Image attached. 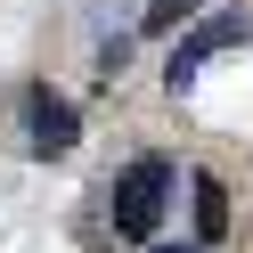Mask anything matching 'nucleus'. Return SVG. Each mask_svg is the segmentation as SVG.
Instances as JSON below:
<instances>
[{
  "mask_svg": "<svg viewBox=\"0 0 253 253\" xmlns=\"http://www.w3.org/2000/svg\"><path fill=\"white\" fill-rule=\"evenodd\" d=\"M171 196H180V164H171V155H131V164L106 180V220H115V237L155 245V229H164Z\"/></svg>",
  "mask_w": 253,
  "mask_h": 253,
  "instance_id": "nucleus-1",
  "label": "nucleus"
},
{
  "mask_svg": "<svg viewBox=\"0 0 253 253\" xmlns=\"http://www.w3.org/2000/svg\"><path fill=\"white\" fill-rule=\"evenodd\" d=\"M74 139H82L74 98L66 90H33V98H25V147L33 155H74Z\"/></svg>",
  "mask_w": 253,
  "mask_h": 253,
  "instance_id": "nucleus-2",
  "label": "nucleus"
},
{
  "mask_svg": "<svg viewBox=\"0 0 253 253\" xmlns=\"http://www.w3.org/2000/svg\"><path fill=\"white\" fill-rule=\"evenodd\" d=\"M196 245H220V237H229V188L212 180V171H196Z\"/></svg>",
  "mask_w": 253,
  "mask_h": 253,
  "instance_id": "nucleus-3",
  "label": "nucleus"
},
{
  "mask_svg": "<svg viewBox=\"0 0 253 253\" xmlns=\"http://www.w3.org/2000/svg\"><path fill=\"white\" fill-rule=\"evenodd\" d=\"M220 41H237V17H212V25H204V33H188L180 49H171V82H188V74H196L204 57L220 49Z\"/></svg>",
  "mask_w": 253,
  "mask_h": 253,
  "instance_id": "nucleus-4",
  "label": "nucleus"
},
{
  "mask_svg": "<svg viewBox=\"0 0 253 253\" xmlns=\"http://www.w3.org/2000/svg\"><path fill=\"white\" fill-rule=\"evenodd\" d=\"M196 8H204V0H155V8H147V33H171V25H188Z\"/></svg>",
  "mask_w": 253,
  "mask_h": 253,
  "instance_id": "nucleus-5",
  "label": "nucleus"
},
{
  "mask_svg": "<svg viewBox=\"0 0 253 253\" xmlns=\"http://www.w3.org/2000/svg\"><path fill=\"white\" fill-rule=\"evenodd\" d=\"M147 253H204V245H147Z\"/></svg>",
  "mask_w": 253,
  "mask_h": 253,
  "instance_id": "nucleus-6",
  "label": "nucleus"
}]
</instances>
